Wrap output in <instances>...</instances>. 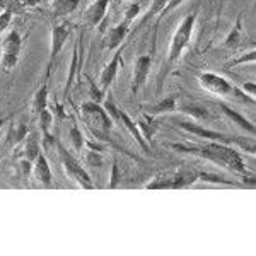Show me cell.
I'll list each match as a JSON object with an SVG mask.
<instances>
[{
  "label": "cell",
  "mask_w": 256,
  "mask_h": 256,
  "mask_svg": "<svg viewBox=\"0 0 256 256\" xmlns=\"http://www.w3.org/2000/svg\"><path fill=\"white\" fill-rule=\"evenodd\" d=\"M169 147L174 148L176 152L192 154L195 158L212 160V162H216L226 169H230V171L239 172V174H246V168L242 164L239 152L234 147L227 146V144L208 140L205 144H188V146H183V144H169Z\"/></svg>",
  "instance_id": "1"
},
{
  "label": "cell",
  "mask_w": 256,
  "mask_h": 256,
  "mask_svg": "<svg viewBox=\"0 0 256 256\" xmlns=\"http://www.w3.org/2000/svg\"><path fill=\"white\" fill-rule=\"evenodd\" d=\"M79 113H80V118H82V122H84V125L88 126V130L94 137L99 140L108 137L113 122H111L110 114L106 113L104 108H101V106L94 101H88L79 108Z\"/></svg>",
  "instance_id": "2"
},
{
  "label": "cell",
  "mask_w": 256,
  "mask_h": 256,
  "mask_svg": "<svg viewBox=\"0 0 256 256\" xmlns=\"http://www.w3.org/2000/svg\"><path fill=\"white\" fill-rule=\"evenodd\" d=\"M198 84H200L202 89L208 90V92L216 94V96H230V98H238L244 102H254V98L248 96L246 92H242L241 89H238L234 84H230L229 80L224 79L222 76H217V74L212 72H204L198 77Z\"/></svg>",
  "instance_id": "3"
},
{
  "label": "cell",
  "mask_w": 256,
  "mask_h": 256,
  "mask_svg": "<svg viewBox=\"0 0 256 256\" xmlns=\"http://www.w3.org/2000/svg\"><path fill=\"white\" fill-rule=\"evenodd\" d=\"M198 180V172L193 169H178V171H164L158 174L150 183L146 184L147 190H181L188 188Z\"/></svg>",
  "instance_id": "4"
},
{
  "label": "cell",
  "mask_w": 256,
  "mask_h": 256,
  "mask_svg": "<svg viewBox=\"0 0 256 256\" xmlns=\"http://www.w3.org/2000/svg\"><path fill=\"white\" fill-rule=\"evenodd\" d=\"M195 22H196V14L193 12V14H188L186 18H183L180 26L176 28L168 50V67H171L172 64H176L181 58V53L184 52V48L188 46L190 40H192Z\"/></svg>",
  "instance_id": "5"
},
{
  "label": "cell",
  "mask_w": 256,
  "mask_h": 256,
  "mask_svg": "<svg viewBox=\"0 0 256 256\" xmlns=\"http://www.w3.org/2000/svg\"><path fill=\"white\" fill-rule=\"evenodd\" d=\"M56 156H58L60 164H62V168H64L65 174H67L70 180L77 184V186H80L84 190H92L94 188V183L89 178L88 171L80 166L79 160L74 158V156L70 154V152L62 146L60 142H56Z\"/></svg>",
  "instance_id": "6"
},
{
  "label": "cell",
  "mask_w": 256,
  "mask_h": 256,
  "mask_svg": "<svg viewBox=\"0 0 256 256\" xmlns=\"http://www.w3.org/2000/svg\"><path fill=\"white\" fill-rule=\"evenodd\" d=\"M178 125H180V128H183L184 132L196 135V137H204V138H207V140H212V142L227 144V146H229V144H238V146H241L242 148H248L251 154L254 152V140H250V142H246V140H242V138H232V137H229V135L207 130V128H202L200 125H196L195 122H186V120H180V122H178Z\"/></svg>",
  "instance_id": "7"
},
{
  "label": "cell",
  "mask_w": 256,
  "mask_h": 256,
  "mask_svg": "<svg viewBox=\"0 0 256 256\" xmlns=\"http://www.w3.org/2000/svg\"><path fill=\"white\" fill-rule=\"evenodd\" d=\"M104 111L110 114L111 122H113V123H118L120 126L125 128V130L128 132V134H130L132 137H134L135 140H137L138 146L142 147L146 152H148V146H147L146 138H144L142 132H140V128L137 126V123H134V120H132L130 116H128V114L125 113V111L118 108L116 102H114V101H113V98H111V94H110V98L104 101Z\"/></svg>",
  "instance_id": "8"
},
{
  "label": "cell",
  "mask_w": 256,
  "mask_h": 256,
  "mask_svg": "<svg viewBox=\"0 0 256 256\" xmlns=\"http://www.w3.org/2000/svg\"><path fill=\"white\" fill-rule=\"evenodd\" d=\"M20 48H22V38H20L19 31L12 30L2 41V52H0V67L4 68V72H10V70L18 65Z\"/></svg>",
  "instance_id": "9"
},
{
  "label": "cell",
  "mask_w": 256,
  "mask_h": 256,
  "mask_svg": "<svg viewBox=\"0 0 256 256\" xmlns=\"http://www.w3.org/2000/svg\"><path fill=\"white\" fill-rule=\"evenodd\" d=\"M70 32H72V24L70 22H60V24H56V26H53V30H52V48H50L46 77H44V80H48L50 74H52V68H53V62H55V58L58 56V53L62 52L65 41L68 40Z\"/></svg>",
  "instance_id": "10"
},
{
  "label": "cell",
  "mask_w": 256,
  "mask_h": 256,
  "mask_svg": "<svg viewBox=\"0 0 256 256\" xmlns=\"http://www.w3.org/2000/svg\"><path fill=\"white\" fill-rule=\"evenodd\" d=\"M122 53H123V48L120 46L116 50V53L113 55V58L110 60V64L106 65L104 68H102V72L99 74V92L104 94L106 90L111 84H113V80L116 79V74H118V68H120V64H122Z\"/></svg>",
  "instance_id": "11"
},
{
  "label": "cell",
  "mask_w": 256,
  "mask_h": 256,
  "mask_svg": "<svg viewBox=\"0 0 256 256\" xmlns=\"http://www.w3.org/2000/svg\"><path fill=\"white\" fill-rule=\"evenodd\" d=\"M150 65H152V56L150 55H140L135 60V67H134V79H132V92L137 94L140 88L146 84L148 72H150Z\"/></svg>",
  "instance_id": "12"
},
{
  "label": "cell",
  "mask_w": 256,
  "mask_h": 256,
  "mask_svg": "<svg viewBox=\"0 0 256 256\" xmlns=\"http://www.w3.org/2000/svg\"><path fill=\"white\" fill-rule=\"evenodd\" d=\"M32 174H34V180L38 181L41 186L44 188L52 186V181H53L52 169H50L48 159L44 154H40L34 162H32Z\"/></svg>",
  "instance_id": "13"
},
{
  "label": "cell",
  "mask_w": 256,
  "mask_h": 256,
  "mask_svg": "<svg viewBox=\"0 0 256 256\" xmlns=\"http://www.w3.org/2000/svg\"><path fill=\"white\" fill-rule=\"evenodd\" d=\"M130 26L132 24L128 22V20L123 19L122 22L118 24V26L111 28L108 31V34H106V40H104V48L106 50H116L122 46L123 40L126 38L128 31H130Z\"/></svg>",
  "instance_id": "14"
},
{
  "label": "cell",
  "mask_w": 256,
  "mask_h": 256,
  "mask_svg": "<svg viewBox=\"0 0 256 256\" xmlns=\"http://www.w3.org/2000/svg\"><path fill=\"white\" fill-rule=\"evenodd\" d=\"M108 4H110V0H94L84 14L86 22H88L89 26H99V24L102 22V19L106 18Z\"/></svg>",
  "instance_id": "15"
},
{
  "label": "cell",
  "mask_w": 256,
  "mask_h": 256,
  "mask_svg": "<svg viewBox=\"0 0 256 256\" xmlns=\"http://www.w3.org/2000/svg\"><path fill=\"white\" fill-rule=\"evenodd\" d=\"M41 154V146H40V140L36 137L34 134H31L30 137L24 138V146L22 148L19 150V158L20 159H26V160H31V162H34L36 158Z\"/></svg>",
  "instance_id": "16"
},
{
  "label": "cell",
  "mask_w": 256,
  "mask_h": 256,
  "mask_svg": "<svg viewBox=\"0 0 256 256\" xmlns=\"http://www.w3.org/2000/svg\"><path fill=\"white\" fill-rule=\"evenodd\" d=\"M218 108L222 110V113H224L227 118L232 120V123H238V125L241 126L242 130H246L248 134L254 135V132H256L254 125H253V123H251V122H248V120H246L244 116H241V114L236 113V111H234V110H230L229 106L224 104V102H218Z\"/></svg>",
  "instance_id": "17"
},
{
  "label": "cell",
  "mask_w": 256,
  "mask_h": 256,
  "mask_svg": "<svg viewBox=\"0 0 256 256\" xmlns=\"http://www.w3.org/2000/svg\"><path fill=\"white\" fill-rule=\"evenodd\" d=\"M48 108V80H44V84L36 90V94L32 96L31 101V113L40 114L43 110Z\"/></svg>",
  "instance_id": "18"
},
{
  "label": "cell",
  "mask_w": 256,
  "mask_h": 256,
  "mask_svg": "<svg viewBox=\"0 0 256 256\" xmlns=\"http://www.w3.org/2000/svg\"><path fill=\"white\" fill-rule=\"evenodd\" d=\"M28 137V126L26 123L18 122V123H10L9 134H7V144L12 147L19 146L24 142V138Z\"/></svg>",
  "instance_id": "19"
},
{
  "label": "cell",
  "mask_w": 256,
  "mask_h": 256,
  "mask_svg": "<svg viewBox=\"0 0 256 256\" xmlns=\"http://www.w3.org/2000/svg\"><path fill=\"white\" fill-rule=\"evenodd\" d=\"M79 6V0H53V16L62 18V16H68Z\"/></svg>",
  "instance_id": "20"
},
{
  "label": "cell",
  "mask_w": 256,
  "mask_h": 256,
  "mask_svg": "<svg viewBox=\"0 0 256 256\" xmlns=\"http://www.w3.org/2000/svg\"><path fill=\"white\" fill-rule=\"evenodd\" d=\"M176 96H168L164 98L162 101H159L156 106H152L150 110V116H156V114H160V113H169V111H174L176 110Z\"/></svg>",
  "instance_id": "21"
},
{
  "label": "cell",
  "mask_w": 256,
  "mask_h": 256,
  "mask_svg": "<svg viewBox=\"0 0 256 256\" xmlns=\"http://www.w3.org/2000/svg\"><path fill=\"white\" fill-rule=\"evenodd\" d=\"M68 137L72 140V146L74 148H77V150H82L84 148V137H82V132L79 130V126L76 125V123H72L70 125V130H68Z\"/></svg>",
  "instance_id": "22"
},
{
  "label": "cell",
  "mask_w": 256,
  "mask_h": 256,
  "mask_svg": "<svg viewBox=\"0 0 256 256\" xmlns=\"http://www.w3.org/2000/svg\"><path fill=\"white\" fill-rule=\"evenodd\" d=\"M53 125V114L52 111L48 108L43 110L40 113V128H41V134H50V126Z\"/></svg>",
  "instance_id": "23"
},
{
  "label": "cell",
  "mask_w": 256,
  "mask_h": 256,
  "mask_svg": "<svg viewBox=\"0 0 256 256\" xmlns=\"http://www.w3.org/2000/svg\"><path fill=\"white\" fill-rule=\"evenodd\" d=\"M169 0H152V6L148 7V12H147V18H152L156 14H162V10L168 7Z\"/></svg>",
  "instance_id": "24"
},
{
  "label": "cell",
  "mask_w": 256,
  "mask_h": 256,
  "mask_svg": "<svg viewBox=\"0 0 256 256\" xmlns=\"http://www.w3.org/2000/svg\"><path fill=\"white\" fill-rule=\"evenodd\" d=\"M239 34H241V24H239V20H238L236 28H234L232 32H230V34L226 38V41H224V46H234V44H238V41H239Z\"/></svg>",
  "instance_id": "25"
},
{
  "label": "cell",
  "mask_w": 256,
  "mask_h": 256,
  "mask_svg": "<svg viewBox=\"0 0 256 256\" xmlns=\"http://www.w3.org/2000/svg\"><path fill=\"white\" fill-rule=\"evenodd\" d=\"M138 14H140V6H138V4H132V6L125 10V18H123V19L128 20V22L132 24L135 19L138 18Z\"/></svg>",
  "instance_id": "26"
},
{
  "label": "cell",
  "mask_w": 256,
  "mask_h": 256,
  "mask_svg": "<svg viewBox=\"0 0 256 256\" xmlns=\"http://www.w3.org/2000/svg\"><path fill=\"white\" fill-rule=\"evenodd\" d=\"M10 20H12V10L6 9V10L2 12V14H0V32L6 30V28H9Z\"/></svg>",
  "instance_id": "27"
},
{
  "label": "cell",
  "mask_w": 256,
  "mask_h": 256,
  "mask_svg": "<svg viewBox=\"0 0 256 256\" xmlns=\"http://www.w3.org/2000/svg\"><path fill=\"white\" fill-rule=\"evenodd\" d=\"M120 169H118V164L116 162H113V169H111V180H110V184L108 186L110 188H116L118 186V183H120Z\"/></svg>",
  "instance_id": "28"
},
{
  "label": "cell",
  "mask_w": 256,
  "mask_h": 256,
  "mask_svg": "<svg viewBox=\"0 0 256 256\" xmlns=\"http://www.w3.org/2000/svg\"><path fill=\"white\" fill-rule=\"evenodd\" d=\"M254 58H256V53H254V50H251L250 53H248L246 56H241L239 60H234L232 64H229V65H238V64H244V62H254ZM227 65V67H229Z\"/></svg>",
  "instance_id": "29"
},
{
  "label": "cell",
  "mask_w": 256,
  "mask_h": 256,
  "mask_svg": "<svg viewBox=\"0 0 256 256\" xmlns=\"http://www.w3.org/2000/svg\"><path fill=\"white\" fill-rule=\"evenodd\" d=\"M242 92H246L248 96L254 98V82H246V84L242 86Z\"/></svg>",
  "instance_id": "30"
},
{
  "label": "cell",
  "mask_w": 256,
  "mask_h": 256,
  "mask_svg": "<svg viewBox=\"0 0 256 256\" xmlns=\"http://www.w3.org/2000/svg\"><path fill=\"white\" fill-rule=\"evenodd\" d=\"M181 2H184V0H169V4H168V7L166 9L162 10V14H166V12H169V10H172V9H176L178 6H180Z\"/></svg>",
  "instance_id": "31"
},
{
  "label": "cell",
  "mask_w": 256,
  "mask_h": 256,
  "mask_svg": "<svg viewBox=\"0 0 256 256\" xmlns=\"http://www.w3.org/2000/svg\"><path fill=\"white\" fill-rule=\"evenodd\" d=\"M19 4H22V6H26V7H36L38 4H41L43 0H18Z\"/></svg>",
  "instance_id": "32"
},
{
  "label": "cell",
  "mask_w": 256,
  "mask_h": 256,
  "mask_svg": "<svg viewBox=\"0 0 256 256\" xmlns=\"http://www.w3.org/2000/svg\"><path fill=\"white\" fill-rule=\"evenodd\" d=\"M2 125H4V120H2V118H0V126H2Z\"/></svg>",
  "instance_id": "33"
},
{
  "label": "cell",
  "mask_w": 256,
  "mask_h": 256,
  "mask_svg": "<svg viewBox=\"0 0 256 256\" xmlns=\"http://www.w3.org/2000/svg\"><path fill=\"white\" fill-rule=\"evenodd\" d=\"M114 2H123V0H114Z\"/></svg>",
  "instance_id": "34"
}]
</instances>
